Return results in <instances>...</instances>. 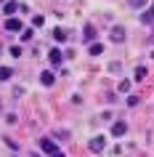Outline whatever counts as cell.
I'll return each instance as SVG.
<instances>
[{
    "label": "cell",
    "instance_id": "6da1fadb",
    "mask_svg": "<svg viewBox=\"0 0 154 157\" xmlns=\"http://www.w3.org/2000/svg\"><path fill=\"white\" fill-rule=\"evenodd\" d=\"M88 147H90V152H104V149H106V139H104V136H93Z\"/></svg>",
    "mask_w": 154,
    "mask_h": 157
},
{
    "label": "cell",
    "instance_id": "7a4b0ae2",
    "mask_svg": "<svg viewBox=\"0 0 154 157\" xmlns=\"http://www.w3.org/2000/svg\"><path fill=\"white\" fill-rule=\"evenodd\" d=\"M48 59H51V64H53V67H58L61 61H64V53H61L58 48H53V51H48Z\"/></svg>",
    "mask_w": 154,
    "mask_h": 157
},
{
    "label": "cell",
    "instance_id": "3957f363",
    "mask_svg": "<svg viewBox=\"0 0 154 157\" xmlns=\"http://www.w3.org/2000/svg\"><path fill=\"white\" fill-rule=\"evenodd\" d=\"M6 29H8V32H21L24 27H21V21H19V19H13V16H11L8 21H6Z\"/></svg>",
    "mask_w": 154,
    "mask_h": 157
},
{
    "label": "cell",
    "instance_id": "277c9868",
    "mask_svg": "<svg viewBox=\"0 0 154 157\" xmlns=\"http://www.w3.org/2000/svg\"><path fill=\"white\" fill-rule=\"evenodd\" d=\"M40 83L45 85V88H51V85L56 83V75L53 72H40Z\"/></svg>",
    "mask_w": 154,
    "mask_h": 157
},
{
    "label": "cell",
    "instance_id": "5b68a950",
    "mask_svg": "<svg viewBox=\"0 0 154 157\" xmlns=\"http://www.w3.org/2000/svg\"><path fill=\"white\" fill-rule=\"evenodd\" d=\"M125 133H128V123H114L112 125V136H125Z\"/></svg>",
    "mask_w": 154,
    "mask_h": 157
},
{
    "label": "cell",
    "instance_id": "8992f818",
    "mask_svg": "<svg viewBox=\"0 0 154 157\" xmlns=\"http://www.w3.org/2000/svg\"><path fill=\"white\" fill-rule=\"evenodd\" d=\"M82 37H85V43H93V40H96V27H93V24H85Z\"/></svg>",
    "mask_w": 154,
    "mask_h": 157
},
{
    "label": "cell",
    "instance_id": "52a82bcc",
    "mask_svg": "<svg viewBox=\"0 0 154 157\" xmlns=\"http://www.w3.org/2000/svg\"><path fill=\"white\" fill-rule=\"evenodd\" d=\"M40 149L48 152V155H53V152H56V144H53L51 139H40Z\"/></svg>",
    "mask_w": 154,
    "mask_h": 157
},
{
    "label": "cell",
    "instance_id": "ba28073f",
    "mask_svg": "<svg viewBox=\"0 0 154 157\" xmlns=\"http://www.w3.org/2000/svg\"><path fill=\"white\" fill-rule=\"evenodd\" d=\"M125 40V29H122V27H114L112 29V43H122Z\"/></svg>",
    "mask_w": 154,
    "mask_h": 157
},
{
    "label": "cell",
    "instance_id": "9c48e42d",
    "mask_svg": "<svg viewBox=\"0 0 154 157\" xmlns=\"http://www.w3.org/2000/svg\"><path fill=\"white\" fill-rule=\"evenodd\" d=\"M146 75H149V69H146V67H136V75H133V80H136V83H144Z\"/></svg>",
    "mask_w": 154,
    "mask_h": 157
},
{
    "label": "cell",
    "instance_id": "30bf717a",
    "mask_svg": "<svg viewBox=\"0 0 154 157\" xmlns=\"http://www.w3.org/2000/svg\"><path fill=\"white\" fill-rule=\"evenodd\" d=\"M141 21H144V24H154V8H146L144 13H141Z\"/></svg>",
    "mask_w": 154,
    "mask_h": 157
},
{
    "label": "cell",
    "instance_id": "8fae6325",
    "mask_svg": "<svg viewBox=\"0 0 154 157\" xmlns=\"http://www.w3.org/2000/svg\"><path fill=\"white\" fill-rule=\"evenodd\" d=\"M19 8H21V6H19V3H13V0H11V3H6V8H3V13H8V16H13V13H16Z\"/></svg>",
    "mask_w": 154,
    "mask_h": 157
},
{
    "label": "cell",
    "instance_id": "7c38bea8",
    "mask_svg": "<svg viewBox=\"0 0 154 157\" xmlns=\"http://www.w3.org/2000/svg\"><path fill=\"white\" fill-rule=\"evenodd\" d=\"M104 53V43H90V56H101Z\"/></svg>",
    "mask_w": 154,
    "mask_h": 157
},
{
    "label": "cell",
    "instance_id": "4fadbf2b",
    "mask_svg": "<svg viewBox=\"0 0 154 157\" xmlns=\"http://www.w3.org/2000/svg\"><path fill=\"white\" fill-rule=\"evenodd\" d=\"M53 40H56V43H64V40H66V32L56 27V29H53Z\"/></svg>",
    "mask_w": 154,
    "mask_h": 157
},
{
    "label": "cell",
    "instance_id": "5bb4252c",
    "mask_svg": "<svg viewBox=\"0 0 154 157\" xmlns=\"http://www.w3.org/2000/svg\"><path fill=\"white\" fill-rule=\"evenodd\" d=\"M11 75H13L11 67H0V80H11Z\"/></svg>",
    "mask_w": 154,
    "mask_h": 157
},
{
    "label": "cell",
    "instance_id": "9a60e30c",
    "mask_svg": "<svg viewBox=\"0 0 154 157\" xmlns=\"http://www.w3.org/2000/svg\"><path fill=\"white\" fill-rule=\"evenodd\" d=\"M130 6H133V8H144L146 3H149V0H128Z\"/></svg>",
    "mask_w": 154,
    "mask_h": 157
},
{
    "label": "cell",
    "instance_id": "2e32d148",
    "mask_svg": "<svg viewBox=\"0 0 154 157\" xmlns=\"http://www.w3.org/2000/svg\"><path fill=\"white\" fill-rule=\"evenodd\" d=\"M130 91V80H122L120 83V93H128Z\"/></svg>",
    "mask_w": 154,
    "mask_h": 157
},
{
    "label": "cell",
    "instance_id": "e0dca14e",
    "mask_svg": "<svg viewBox=\"0 0 154 157\" xmlns=\"http://www.w3.org/2000/svg\"><path fill=\"white\" fill-rule=\"evenodd\" d=\"M21 40H32V29H21Z\"/></svg>",
    "mask_w": 154,
    "mask_h": 157
},
{
    "label": "cell",
    "instance_id": "ac0fdd59",
    "mask_svg": "<svg viewBox=\"0 0 154 157\" xmlns=\"http://www.w3.org/2000/svg\"><path fill=\"white\" fill-rule=\"evenodd\" d=\"M120 69H122L120 61H112V64H109V72H120Z\"/></svg>",
    "mask_w": 154,
    "mask_h": 157
},
{
    "label": "cell",
    "instance_id": "d6986e66",
    "mask_svg": "<svg viewBox=\"0 0 154 157\" xmlns=\"http://www.w3.org/2000/svg\"><path fill=\"white\" fill-rule=\"evenodd\" d=\"M11 56H13V59L21 56V48H19V45H11Z\"/></svg>",
    "mask_w": 154,
    "mask_h": 157
},
{
    "label": "cell",
    "instance_id": "ffe728a7",
    "mask_svg": "<svg viewBox=\"0 0 154 157\" xmlns=\"http://www.w3.org/2000/svg\"><path fill=\"white\" fill-rule=\"evenodd\" d=\"M43 21H45L43 16H35V19H32V24H35V27H43Z\"/></svg>",
    "mask_w": 154,
    "mask_h": 157
},
{
    "label": "cell",
    "instance_id": "44dd1931",
    "mask_svg": "<svg viewBox=\"0 0 154 157\" xmlns=\"http://www.w3.org/2000/svg\"><path fill=\"white\" fill-rule=\"evenodd\" d=\"M51 157H66V155H64V152H58V149H56V152H53V155H51Z\"/></svg>",
    "mask_w": 154,
    "mask_h": 157
}]
</instances>
